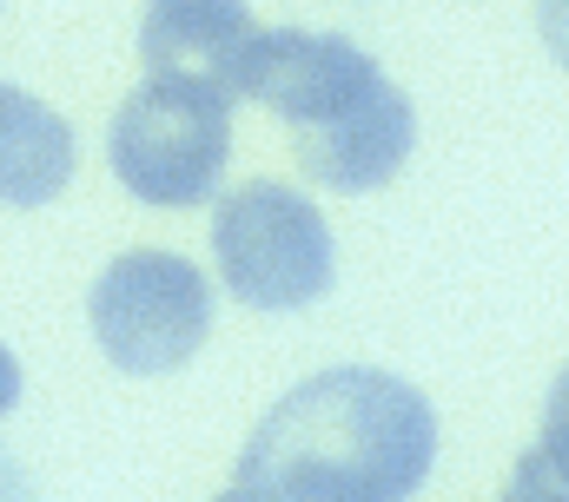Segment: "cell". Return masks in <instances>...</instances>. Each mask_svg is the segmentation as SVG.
I'll return each mask as SVG.
<instances>
[{
  "label": "cell",
  "instance_id": "cell-1",
  "mask_svg": "<svg viewBox=\"0 0 569 502\" xmlns=\"http://www.w3.org/2000/svg\"><path fill=\"white\" fill-rule=\"evenodd\" d=\"M437 463L425 390L371 364L305 376L259 416L232 490L246 502H411Z\"/></svg>",
  "mask_w": 569,
  "mask_h": 502
},
{
  "label": "cell",
  "instance_id": "cell-2",
  "mask_svg": "<svg viewBox=\"0 0 569 502\" xmlns=\"http://www.w3.org/2000/svg\"><path fill=\"white\" fill-rule=\"evenodd\" d=\"M212 258L239 304L252 311H298L331 291L338 251L325 212L279 179H252L219 199L212 212Z\"/></svg>",
  "mask_w": 569,
  "mask_h": 502
},
{
  "label": "cell",
  "instance_id": "cell-3",
  "mask_svg": "<svg viewBox=\"0 0 569 502\" xmlns=\"http://www.w3.org/2000/svg\"><path fill=\"white\" fill-rule=\"evenodd\" d=\"M113 179L146 205H199L219 192V172L232 159V100L146 80L107 126Z\"/></svg>",
  "mask_w": 569,
  "mask_h": 502
},
{
  "label": "cell",
  "instance_id": "cell-4",
  "mask_svg": "<svg viewBox=\"0 0 569 502\" xmlns=\"http://www.w3.org/2000/svg\"><path fill=\"white\" fill-rule=\"evenodd\" d=\"M87 318L100 351L127 376H166L206 344L212 284L179 251H127L93 278Z\"/></svg>",
  "mask_w": 569,
  "mask_h": 502
},
{
  "label": "cell",
  "instance_id": "cell-5",
  "mask_svg": "<svg viewBox=\"0 0 569 502\" xmlns=\"http://www.w3.org/2000/svg\"><path fill=\"white\" fill-rule=\"evenodd\" d=\"M378 60L365 47H351L345 33H305V27H272L252 33L246 60H239V100L272 107L284 126H318L338 120L345 107H358L378 87Z\"/></svg>",
  "mask_w": 569,
  "mask_h": 502
},
{
  "label": "cell",
  "instance_id": "cell-6",
  "mask_svg": "<svg viewBox=\"0 0 569 502\" xmlns=\"http://www.w3.org/2000/svg\"><path fill=\"white\" fill-rule=\"evenodd\" d=\"M246 0H146L140 60L152 80H179L219 100H239V60L252 47Z\"/></svg>",
  "mask_w": 569,
  "mask_h": 502
},
{
  "label": "cell",
  "instance_id": "cell-7",
  "mask_svg": "<svg viewBox=\"0 0 569 502\" xmlns=\"http://www.w3.org/2000/svg\"><path fill=\"white\" fill-rule=\"evenodd\" d=\"M411 145H418V113L391 80H378L338 120L298 126V165L331 192H371V185L398 179Z\"/></svg>",
  "mask_w": 569,
  "mask_h": 502
},
{
  "label": "cell",
  "instance_id": "cell-8",
  "mask_svg": "<svg viewBox=\"0 0 569 502\" xmlns=\"http://www.w3.org/2000/svg\"><path fill=\"white\" fill-rule=\"evenodd\" d=\"M73 126L27 87L0 80V205H47L73 179Z\"/></svg>",
  "mask_w": 569,
  "mask_h": 502
},
{
  "label": "cell",
  "instance_id": "cell-9",
  "mask_svg": "<svg viewBox=\"0 0 569 502\" xmlns=\"http://www.w3.org/2000/svg\"><path fill=\"white\" fill-rule=\"evenodd\" d=\"M497 502H569V450H557V443L537 436V443L517 456V470H510V483H503Z\"/></svg>",
  "mask_w": 569,
  "mask_h": 502
},
{
  "label": "cell",
  "instance_id": "cell-10",
  "mask_svg": "<svg viewBox=\"0 0 569 502\" xmlns=\"http://www.w3.org/2000/svg\"><path fill=\"white\" fill-rule=\"evenodd\" d=\"M537 33L557 53V67L569 73V0H537Z\"/></svg>",
  "mask_w": 569,
  "mask_h": 502
},
{
  "label": "cell",
  "instance_id": "cell-11",
  "mask_svg": "<svg viewBox=\"0 0 569 502\" xmlns=\"http://www.w3.org/2000/svg\"><path fill=\"white\" fill-rule=\"evenodd\" d=\"M543 443L569 450V371L550 383V403H543Z\"/></svg>",
  "mask_w": 569,
  "mask_h": 502
},
{
  "label": "cell",
  "instance_id": "cell-12",
  "mask_svg": "<svg viewBox=\"0 0 569 502\" xmlns=\"http://www.w3.org/2000/svg\"><path fill=\"white\" fill-rule=\"evenodd\" d=\"M13 403H20V364H13V351L0 344V416H7Z\"/></svg>",
  "mask_w": 569,
  "mask_h": 502
},
{
  "label": "cell",
  "instance_id": "cell-13",
  "mask_svg": "<svg viewBox=\"0 0 569 502\" xmlns=\"http://www.w3.org/2000/svg\"><path fill=\"white\" fill-rule=\"evenodd\" d=\"M0 502H27V496H13V476L0 470Z\"/></svg>",
  "mask_w": 569,
  "mask_h": 502
},
{
  "label": "cell",
  "instance_id": "cell-14",
  "mask_svg": "<svg viewBox=\"0 0 569 502\" xmlns=\"http://www.w3.org/2000/svg\"><path fill=\"white\" fill-rule=\"evenodd\" d=\"M219 502H246V496H239V490H226V496H219Z\"/></svg>",
  "mask_w": 569,
  "mask_h": 502
}]
</instances>
